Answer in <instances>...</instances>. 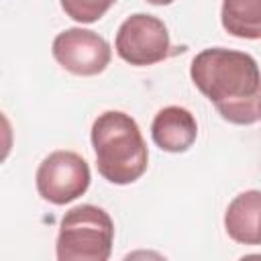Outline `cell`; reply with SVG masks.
Segmentation results:
<instances>
[{"mask_svg": "<svg viewBox=\"0 0 261 261\" xmlns=\"http://www.w3.org/2000/svg\"><path fill=\"white\" fill-rule=\"evenodd\" d=\"M194 86L232 124H253L261 106V71L243 51L212 47L200 51L190 65Z\"/></svg>", "mask_w": 261, "mask_h": 261, "instance_id": "cell-1", "label": "cell"}, {"mask_svg": "<svg viewBox=\"0 0 261 261\" xmlns=\"http://www.w3.org/2000/svg\"><path fill=\"white\" fill-rule=\"evenodd\" d=\"M92 145L98 173L110 184H133L147 169L149 153L139 124L120 110H106L94 120Z\"/></svg>", "mask_w": 261, "mask_h": 261, "instance_id": "cell-2", "label": "cell"}, {"mask_svg": "<svg viewBox=\"0 0 261 261\" xmlns=\"http://www.w3.org/2000/svg\"><path fill=\"white\" fill-rule=\"evenodd\" d=\"M114 222L110 214L94 204H80L67 210L59 222V261H106L112 253Z\"/></svg>", "mask_w": 261, "mask_h": 261, "instance_id": "cell-3", "label": "cell"}, {"mask_svg": "<svg viewBox=\"0 0 261 261\" xmlns=\"http://www.w3.org/2000/svg\"><path fill=\"white\" fill-rule=\"evenodd\" d=\"M114 47L122 61L139 67L163 61L171 49L163 20L143 12L130 14L118 27Z\"/></svg>", "mask_w": 261, "mask_h": 261, "instance_id": "cell-4", "label": "cell"}, {"mask_svg": "<svg viewBox=\"0 0 261 261\" xmlns=\"http://www.w3.org/2000/svg\"><path fill=\"white\" fill-rule=\"evenodd\" d=\"M90 186V167L73 151L49 153L37 169L39 196L51 204H67L80 198Z\"/></svg>", "mask_w": 261, "mask_h": 261, "instance_id": "cell-5", "label": "cell"}, {"mask_svg": "<svg viewBox=\"0 0 261 261\" xmlns=\"http://www.w3.org/2000/svg\"><path fill=\"white\" fill-rule=\"evenodd\" d=\"M55 61L73 75H98L110 63V45L90 29H65L53 39Z\"/></svg>", "mask_w": 261, "mask_h": 261, "instance_id": "cell-6", "label": "cell"}, {"mask_svg": "<svg viewBox=\"0 0 261 261\" xmlns=\"http://www.w3.org/2000/svg\"><path fill=\"white\" fill-rule=\"evenodd\" d=\"M151 137L159 149L167 153H184L198 137V122L190 110L181 106H165L151 122Z\"/></svg>", "mask_w": 261, "mask_h": 261, "instance_id": "cell-7", "label": "cell"}, {"mask_svg": "<svg viewBox=\"0 0 261 261\" xmlns=\"http://www.w3.org/2000/svg\"><path fill=\"white\" fill-rule=\"evenodd\" d=\"M228 237L241 245H259L261 234V192L247 190L234 196L224 214Z\"/></svg>", "mask_w": 261, "mask_h": 261, "instance_id": "cell-8", "label": "cell"}, {"mask_svg": "<svg viewBox=\"0 0 261 261\" xmlns=\"http://www.w3.org/2000/svg\"><path fill=\"white\" fill-rule=\"evenodd\" d=\"M220 20L239 39H261V0H222Z\"/></svg>", "mask_w": 261, "mask_h": 261, "instance_id": "cell-9", "label": "cell"}, {"mask_svg": "<svg viewBox=\"0 0 261 261\" xmlns=\"http://www.w3.org/2000/svg\"><path fill=\"white\" fill-rule=\"evenodd\" d=\"M116 0H61L63 12L77 22H96Z\"/></svg>", "mask_w": 261, "mask_h": 261, "instance_id": "cell-10", "label": "cell"}, {"mask_svg": "<svg viewBox=\"0 0 261 261\" xmlns=\"http://www.w3.org/2000/svg\"><path fill=\"white\" fill-rule=\"evenodd\" d=\"M149 4H157V6H165V4H171L173 0H147Z\"/></svg>", "mask_w": 261, "mask_h": 261, "instance_id": "cell-11", "label": "cell"}, {"mask_svg": "<svg viewBox=\"0 0 261 261\" xmlns=\"http://www.w3.org/2000/svg\"><path fill=\"white\" fill-rule=\"evenodd\" d=\"M259 245H261V234H259Z\"/></svg>", "mask_w": 261, "mask_h": 261, "instance_id": "cell-12", "label": "cell"}, {"mask_svg": "<svg viewBox=\"0 0 261 261\" xmlns=\"http://www.w3.org/2000/svg\"><path fill=\"white\" fill-rule=\"evenodd\" d=\"M259 116H261V106H259Z\"/></svg>", "mask_w": 261, "mask_h": 261, "instance_id": "cell-13", "label": "cell"}]
</instances>
